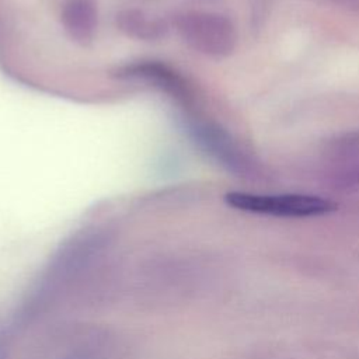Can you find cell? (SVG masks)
I'll return each mask as SVG.
<instances>
[{
  "label": "cell",
  "instance_id": "1",
  "mask_svg": "<svg viewBox=\"0 0 359 359\" xmlns=\"http://www.w3.org/2000/svg\"><path fill=\"white\" fill-rule=\"evenodd\" d=\"M182 42L198 53L227 57L237 48V29L230 18L212 11H184L174 20Z\"/></svg>",
  "mask_w": 359,
  "mask_h": 359
},
{
  "label": "cell",
  "instance_id": "2",
  "mask_svg": "<svg viewBox=\"0 0 359 359\" xmlns=\"http://www.w3.org/2000/svg\"><path fill=\"white\" fill-rule=\"evenodd\" d=\"M189 135L202 151L230 174L244 180H255L261 175L258 161L219 123L209 121L194 122L189 126Z\"/></svg>",
  "mask_w": 359,
  "mask_h": 359
},
{
  "label": "cell",
  "instance_id": "3",
  "mask_svg": "<svg viewBox=\"0 0 359 359\" xmlns=\"http://www.w3.org/2000/svg\"><path fill=\"white\" fill-rule=\"evenodd\" d=\"M224 201L238 210L282 217L320 216L337 209V205L330 199L303 194L264 195L233 191L224 195Z\"/></svg>",
  "mask_w": 359,
  "mask_h": 359
},
{
  "label": "cell",
  "instance_id": "4",
  "mask_svg": "<svg viewBox=\"0 0 359 359\" xmlns=\"http://www.w3.org/2000/svg\"><path fill=\"white\" fill-rule=\"evenodd\" d=\"M112 76L123 80H143L175 97L178 101L188 104L192 98L187 81L170 66L156 60H137L116 67Z\"/></svg>",
  "mask_w": 359,
  "mask_h": 359
},
{
  "label": "cell",
  "instance_id": "5",
  "mask_svg": "<svg viewBox=\"0 0 359 359\" xmlns=\"http://www.w3.org/2000/svg\"><path fill=\"white\" fill-rule=\"evenodd\" d=\"M60 24L65 34L77 45H90L98 28V8L95 0H63Z\"/></svg>",
  "mask_w": 359,
  "mask_h": 359
},
{
  "label": "cell",
  "instance_id": "6",
  "mask_svg": "<svg viewBox=\"0 0 359 359\" xmlns=\"http://www.w3.org/2000/svg\"><path fill=\"white\" fill-rule=\"evenodd\" d=\"M114 24L119 32L135 41H160L168 34V25L163 18L139 8L119 10L114 17Z\"/></svg>",
  "mask_w": 359,
  "mask_h": 359
},
{
  "label": "cell",
  "instance_id": "7",
  "mask_svg": "<svg viewBox=\"0 0 359 359\" xmlns=\"http://www.w3.org/2000/svg\"><path fill=\"white\" fill-rule=\"evenodd\" d=\"M332 151L335 154H341L342 157L358 156L359 154V132L345 135L344 137L334 142Z\"/></svg>",
  "mask_w": 359,
  "mask_h": 359
}]
</instances>
